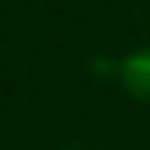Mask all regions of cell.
Segmentation results:
<instances>
[{
  "label": "cell",
  "mask_w": 150,
  "mask_h": 150,
  "mask_svg": "<svg viewBox=\"0 0 150 150\" xmlns=\"http://www.w3.org/2000/svg\"><path fill=\"white\" fill-rule=\"evenodd\" d=\"M118 77L131 96L150 102V48H141L118 64Z\"/></svg>",
  "instance_id": "6da1fadb"
}]
</instances>
